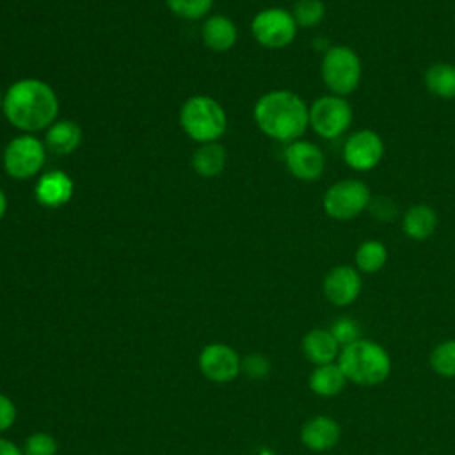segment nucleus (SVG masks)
Returning <instances> with one entry per match:
<instances>
[{"instance_id":"2f4dec72","label":"nucleus","mask_w":455,"mask_h":455,"mask_svg":"<svg viewBox=\"0 0 455 455\" xmlns=\"http://www.w3.org/2000/svg\"><path fill=\"white\" fill-rule=\"evenodd\" d=\"M0 455H23V450L12 441L0 437Z\"/></svg>"},{"instance_id":"f03ea898","label":"nucleus","mask_w":455,"mask_h":455,"mask_svg":"<svg viewBox=\"0 0 455 455\" xmlns=\"http://www.w3.org/2000/svg\"><path fill=\"white\" fill-rule=\"evenodd\" d=\"M252 116L263 135L284 144L299 140L309 126V107L288 89H274L259 96Z\"/></svg>"},{"instance_id":"f3484780","label":"nucleus","mask_w":455,"mask_h":455,"mask_svg":"<svg viewBox=\"0 0 455 455\" xmlns=\"http://www.w3.org/2000/svg\"><path fill=\"white\" fill-rule=\"evenodd\" d=\"M302 352L315 366L338 361L341 347L329 329H311L302 338Z\"/></svg>"},{"instance_id":"72a5a7b5","label":"nucleus","mask_w":455,"mask_h":455,"mask_svg":"<svg viewBox=\"0 0 455 455\" xmlns=\"http://www.w3.org/2000/svg\"><path fill=\"white\" fill-rule=\"evenodd\" d=\"M2 105H4V92H2V89H0V108H2Z\"/></svg>"},{"instance_id":"473e14b6","label":"nucleus","mask_w":455,"mask_h":455,"mask_svg":"<svg viewBox=\"0 0 455 455\" xmlns=\"http://www.w3.org/2000/svg\"><path fill=\"white\" fill-rule=\"evenodd\" d=\"M5 212H7V197H5V194H4V190L0 188V220L4 219V215H5Z\"/></svg>"},{"instance_id":"dca6fc26","label":"nucleus","mask_w":455,"mask_h":455,"mask_svg":"<svg viewBox=\"0 0 455 455\" xmlns=\"http://www.w3.org/2000/svg\"><path fill=\"white\" fill-rule=\"evenodd\" d=\"M201 39L206 48L217 53L229 52L236 39H238V28L235 21L226 14H213L208 16L201 25Z\"/></svg>"},{"instance_id":"9b49d317","label":"nucleus","mask_w":455,"mask_h":455,"mask_svg":"<svg viewBox=\"0 0 455 455\" xmlns=\"http://www.w3.org/2000/svg\"><path fill=\"white\" fill-rule=\"evenodd\" d=\"M283 158L288 172L299 181H316L325 171L323 151L311 140L299 139L286 144Z\"/></svg>"},{"instance_id":"9d476101","label":"nucleus","mask_w":455,"mask_h":455,"mask_svg":"<svg viewBox=\"0 0 455 455\" xmlns=\"http://www.w3.org/2000/svg\"><path fill=\"white\" fill-rule=\"evenodd\" d=\"M384 153L386 146L382 137L370 128L350 133L343 144V160L352 171L357 172L375 169L384 158Z\"/></svg>"},{"instance_id":"1a4fd4ad","label":"nucleus","mask_w":455,"mask_h":455,"mask_svg":"<svg viewBox=\"0 0 455 455\" xmlns=\"http://www.w3.org/2000/svg\"><path fill=\"white\" fill-rule=\"evenodd\" d=\"M297 23L290 11L283 7H267L254 14L251 32L258 44L268 50H283L290 46L297 36Z\"/></svg>"},{"instance_id":"f257e3e1","label":"nucleus","mask_w":455,"mask_h":455,"mask_svg":"<svg viewBox=\"0 0 455 455\" xmlns=\"http://www.w3.org/2000/svg\"><path fill=\"white\" fill-rule=\"evenodd\" d=\"M5 119L23 133L46 130L59 116V98L53 87L39 78H21L4 92Z\"/></svg>"},{"instance_id":"aec40b11","label":"nucleus","mask_w":455,"mask_h":455,"mask_svg":"<svg viewBox=\"0 0 455 455\" xmlns=\"http://www.w3.org/2000/svg\"><path fill=\"white\" fill-rule=\"evenodd\" d=\"M348 379L345 377L343 370L339 368L338 363H329V364H322V366H315V370L309 375V389L323 398H331L339 395L345 386H347Z\"/></svg>"},{"instance_id":"412c9836","label":"nucleus","mask_w":455,"mask_h":455,"mask_svg":"<svg viewBox=\"0 0 455 455\" xmlns=\"http://www.w3.org/2000/svg\"><path fill=\"white\" fill-rule=\"evenodd\" d=\"M228 162V153L219 142L199 144V148L192 155V169L201 178H215L219 176Z\"/></svg>"},{"instance_id":"0eeeda50","label":"nucleus","mask_w":455,"mask_h":455,"mask_svg":"<svg viewBox=\"0 0 455 455\" xmlns=\"http://www.w3.org/2000/svg\"><path fill=\"white\" fill-rule=\"evenodd\" d=\"M371 201L370 188L361 180H341L332 183L323 197L322 208L334 220H352L368 210Z\"/></svg>"},{"instance_id":"b1692460","label":"nucleus","mask_w":455,"mask_h":455,"mask_svg":"<svg viewBox=\"0 0 455 455\" xmlns=\"http://www.w3.org/2000/svg\"><path fill=\"white\" fill-rule=\"evenodd\" d=\"M291 16L300 28L318 27L325 18V4L322 0H295Z\"/></svg>"},{"instance_id":"39448f33","label":"nucleus","mask_w":455,"mask_h":455,"mask_svg":"<svg viewBox=\"0 0 455 455\" xmlns=\"http://www.w3.org/2000/svg\"><path fill=\"white\" fill-rule=\"evenodd\" d=\"M320 75L331 94L347 98L359 87L363 75L361 59L355 50L347 44L329 46L322 57Z\"/></svg>"},{"instance_id":"2eb2a0df","label":"nucleus","mask_w":455,"mask_h":455,"mask_svg":"<svg viewBox=\"0 0 455 455\" xmlns=\"http://www.w3.org/2000/svg\"><path fill=\"white\" fill-rule=\"evenodd\" d=\"M341 427L329 416H313L300 428V441L311 451H327L338 444Z\"/></svg>"},{"instance_id":"6e6552de","label":"nucleus","mask_w":455,"mask_h":455,"mask_svg":"<svg viewBox=\"0 0 455 455\" xmlns=\"http://www.w3.org/2000/svg\"><path fill=\"white\" fill-rule=\"evenodd\" d=\"M352 107L343 96L325 94L309 105V126L322 139L341 137L352 124Z\"/></svg>"},{"instance_id":"a878e982","label":"nucleus","mask_w":455,"mask_h":455,"mask_svg":"<svg viewBox=\"0 0 455 455\" xmlns=\"http://www.w3.org/2000/svg\"><path fill=\"white\" fill-rule=\"evenodd\" d=\"M169 11L181 20H201L213 7V0H165Z\"/></svg>"},{"instance_id":"393cba45","label":"nucleus","mask_w":455,"mask_h":455,"mask_svg":"<svg viewBox=\"0 0 455 455\" xmlns=\"http://www.w3.org/2000/svg\"><path fill=\"white\" fill-rule=\"evenodd\" d=\"M430 366L441 377H455V339H446L432 350Z\"/></svg>"},{"instance_id":"7c9ffc66","label":"nucleus","mask_w":455,"mask_h":455,"mask_svg":"<svg viewBox=\"0 0 455 455\" xmlns=\"http://www.w3.org/2000/svg\"><path fill=\"white\" fill-rule=\"evenodd\" d=\"M14 421H16V405L7 395L0 393V432L9 430Z\"/></svg>"},{"instance_id":"cd10ccee","label":"nucleus","mask_w":455,"mask_h":455,"mask_svg":"<svg viewBox=\"0 0 455 455\" xmlns=\"http://www.w3.org/2000/svg\"><path fill=\"white\" fill-rule=\"evenodd\" d=\"M329 331L332 332V336L336 338V341L339 343L341 348L359 339V327H357V323H355L352 318H347V316L338 318V320L331 325Z\"/></svg>"},{"instance_id":"5701e85b","label":"nucleus","mask_w":455,"mask_h":455,"mask_svg":"<svg viewBox=\"0 0 455 455\" xmlns=\"http://www.w3.org/2000/svg\"><path fill=\"white\" fill-rule=\"evenodd\" d=\"M355 268L363 274H377L387 261V249L379 240H364L354 254Z\"/></svg>"},{"instance_id":"c756f323","label":"nucleus","mask_w":455,"mask_h":455,"mask_svg":"<svg viewBox=\"0 0 455 455\" xmlns=\"http://www.w3.org/2000/svg\"><path fill=\"white\" fill-rule=\"evenodd\" d=\"M368 210L373 213V217L380 222H393L396 219V204L389 197H377L370 201Z\"/></svg>"},{"instance_id":"4be33fe9","label":"nucleus","mask_w":455,"mask_h":455,"mask_svg":"<svg viewBox=\"0 0 455 455\" xmlns=\"http://www.w3.org/2000/svg\"><path fill=\"white\" fill-rule=\"evenodd\" d=\"M425 87L430 94L451 100L455 98V66L450 62H435L425 71Z\"/></svg>"},{"instance_id":"c85d7f7f","label":"nucleus","mask_w":455,"mask_h":455,"mask_svg":"<svg viewBox=\"0 0 455 455\" xmlns=\"http://www.w3.org/2000/svg\"><path fill=\"white\" fill-rule=\"evenodd\" d=\"M242 371L251 379H263L270 373V361L258 352H252L242 359Z\"/></svg>"},{"instance_id":"a211bd4d","label":"nucleus","mask_w":455,"mask_h":455,"mask_svg":"<svg viewBox=\"0 0 455 455\" xmlns=\"http://www.w3.org/2000/svg\"><path fill=\"white\" fill-rule=\"evenodd\" d=\"M43 142L55 155H71L82 142V128L71 119H57L44 130Z\"/></svg>"},{"instance_id":"423d86ee","label":"nucleus","mask_w":455,"mask_h":455,"mask_svg":"<svg viewBox=\"0 0 455 455\" xmlns=\"http://www.w3.org/2000/svg\"><path fill=\"white\" fill-rule=\"evenodd\" d=\"M46 146L32 133L16 135L4 148L2 164L12 180H30L46 162Z\"/></svg>"},{"instance_id":"f8f14e48","label":"nucleus","mask_w":455,"mask_h":455,"mask_svg":"<svg viewBox=\"0 0 455 455\" xmlns=\"http://www.w3.org/2000/svg\"><path fill=\"white\" fill-rule=\"evenodd\" d=\"M201 373L215 382L228 384L242 373V359L235 348L226 343H210L199 354Z\"/></svg>"},{"instance_id":"ddd939ff","label":"nucleus","mask_w":455,"mask_h":455,"mask_svg":"<svg viewBox=\"0 0 455 455\" xmlns=\"http://www.w3.org/2000/svg\"><path fill=\"white\" fill-rule=\"evenodd\" d=\"M361 274L355 267L350 265H338L331 268L322 283L325 299L338 307L354 304L361 293Z\"/></svg>"},{"instance_id":"6ab92c4d","label":"nucleus","mask_w":455,"mask_h":455,"mask_svg":"<svg viewBox=\"0 0 455 455\" xmlns=\"http://www.w3.org/2000/svg\"><path fill=\"white\" fill-rule=\"evenodd\" d=\"M437 228V213L432 206L425 203L412 204L405 210L402 217V229L411 240H427L434 235Z\"/></svg>"},{"instance_id":"bb28decb","label":"nucleus","mask_w":455,"mask_h":455,"mask_svg":"<svg viewBox=\"0 0 455 455\" xmlns=\"http://www.w3.org/2000/svg\"><path fill=\"white\" fill-rule=\"evenodd\" d=\"M57 441L53 435L46 432L30 434L23 443V455H55L57 453Z\"/></svg>"},{"instance_id":"4468645a","label":"nucleus","mask_w":455,"mask_h":455,"mask_svg":"<svg viewBox=\"0 0 455 455\" xmlns=\"http://www.w3.org/2000/svg\"><path fill=\"white\" fill-rule=\"evenodd\" d=\"M73 192L75 183L71 176L59 169L41 174L34 187L36 201L44 208H60L68 204L73 197Z\"/></svg>"},{"instance_id":"20e7f679","label":"nucleus","mask_w":455,"mask_h":455,"mask_svg":"<svg viewBox=\"0 0 455 455\" xmlns=\"http://www.w3.org/2000/svg\"><path fill=\"white\" fill-rule=\"evenodd\" d=\"M178 117L183 132L197 144L217 142L228 128V116L222 105L204 94L187 98Z\"/></svg>"},{"instance_id":"7ed1b4c3","label":"nucleus","mask_w":455,"mask_h":455,"mask_svg":"<svg viewBox=\"0 0 455 455\" xmlns=\"http://www.w3.org/2000/svg\"><path fill=\"white\" fill-rule=\"evenodd\" d=\"M338 364L348 382L357 386H379L391 373V357L384 347L359 338L341 348Z\"/></svg>"}]
</instances>
